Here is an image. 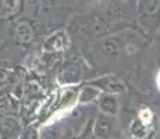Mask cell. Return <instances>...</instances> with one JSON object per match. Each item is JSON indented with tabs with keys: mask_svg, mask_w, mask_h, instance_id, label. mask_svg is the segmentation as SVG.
Wrapping results in <instances>:
<instances>
[{
	"mask_svg": "<svg viewBox=\"0 0 160 139\" xmlns=\"http://www.w3.org/2000/svg\"><path fill=\"white\" fill-rule=\"evenodd\" d=\"M152 118H153V114L148 107H143V109L139 111V120L143 125H149L150 122H152Z\"/></svg>",
	"mask_w": 160,
	"mask_h": 139,
	"instance_id": "1",
	"label": "cell"
},
{
	"mask_svg": "<svg viewBox=\"0 0 160 139\" xmlns=\"http://www.w3.org/2000/svg\"><path fill=\"white\" fill-rule=\"evenodd\" d=\"M156 85H158V89L160 91V70H159L158 75H156Z\"/></svg>",
	"mask_w": 160,
	"mask_h": 139,
	"instance_id": "2",
	"label": "cell"
}]
</instances>
